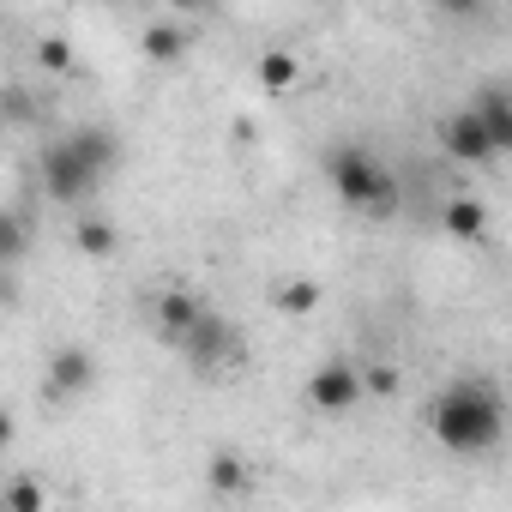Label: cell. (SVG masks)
<instances>
[{"mask_svg": "<svg viewBox=\"0 0 512 512\" xmlns=\"http://www.w3.org/2000/svg\"><path fill=\"white\" fill-rule=\"evenodd\" d=\"M362 380H368V392H374V398H392V392H398V374H392L386 362H380V368H362Z\"/></svg>", "mask_w": 512, "mask_h": 512, "instance_id": "obj_18", "label": "cell"}, {"mask_svg": "<svg viewBox=\"0 0 512 512\" xmlns=\"http://www.w3.org/2000/svg\"><path fill=\"white\" fill-rule=\"evenodd\" d=\"M205 482H211V494H247V458L241 452H211V464H205Z\"/></svg>", "mask_w": 512, "mask_h": 512, "instance_id": "obj_14", "label": "cell"}, {"mask_svg": "<svg viewBox=\"0 0 512 512\" xmlns=\"http://www.w3.org/2000/svg\"><path fill=\"white\" fill-rule=\"evenodd\" d=\"M37 67H43L49 79H67V73H73V43H67V37H43V43H37Z\"/></svg>", "mask_w": 512, "mask_h": 512, "instance_id": "obj_17", "label": "cell"}, {"mask_svg": "<svg viewBox=\"0 0 512 512\" xmlns=\"http://www.w3.org/2000/svg\"><path fill=\"white\" fill-rule=\"evenodd\" d=\"M440 229L452 235V241H488V205L482 199H470V193H458V199H446L440 205Z\"/></svg>", "mask_w": 512, "mask_h": 512, "instance_id": "obj_10", "label": "cell"}, {"mask_svg": "<svg viewBox=\"0 0 512 512\" xmlns=\"http://www.w3.org/2000/svg\"><path fill=\"white\" fill-rule=\"evenodd\" d=\"M428 434L458 452V458H482L506 440V398L488 374H458L440 386V398L428 404Z\"/></svg>", "mask_w": 512, "mask_h": 512, "instance_id": "obj_1", "label": "cell"}, {"mask_svg": "<svg viewBox=\"0 0 512 512\" xmlns=\"http://www.w3.org/2000/svg\"><path fill=\"white\" fill-rule=\"evenodd\" d=\"M91 386H97V356H91L85 344H61V350L49 356V374H43V398L67 404V398H79V392H91Z\"/></svg>", "mask_w": 512, "mask_h": 512, "instance_id": "obj_7", "label": "cell"}, {"mask_svg": "<svg viewBox=\"0 0 512 512\" xmlns=\"http://www.w3.org/2000/svg\"><path fill=\"white\" fill-rule=\"evenodd\" d=\"M187 43H193V31H181V25H145L139 55H145L151 67H175V61L187 55Z\"/></svg>", "mask_w": 512, "mask_h": 512, "instance_id": "obj_11", "label": "cell"}, {"mask_svg": "<svg viewBox=\"0 0 512 512\" xmlns=\"http://www.w3.org/2000/svg\"><path fill=\"white\" fill-rule=\"evenodd\" d=\"M326 175H332L338 205H350V211H362V217H374V223H386V217L398 211V181L386 175V163H380L374 151L338 145V151L326 157Z\"/></svg>", "mask_w": 512, "mask_h": 512, "instance_id": "obj_3", "label": "cell"}, {"mask_svg": "<svg viewBox=\"0 0 512 512\" xmlns=\"http://www.w3.org/2000/svg\"><path fill=\"white\" fill-rule=\"evenodd\" d=\"M0 506L7 512H49V494L31 482V476H19V482H7V494H0Z\"/></svg>", "mask_w": 512, "mask_h": 512, "instance_id": "obj_16", "label": "cell"}, {"mask_svg": "<svg viewBox=\"0 0 512 512\" xmlns=\"http://www.w3.org/2000/svg\"><path fill=\"white\" fill-rule=\"evenodd\" d=\"M440 151L452 157V163H494L500 157V145H494V133L482 127V115L464 103L458 115H446L440 121Z\"/></svg>", "mask_w": 512, "mask_h": 512, "instance_id": "obj_5", "label": "cell"}, {"mask_svg": "<svg viewBox=\"0 0 512 512\" xmlns=\"http://www.w3.org/2000/svg\"><path fill=\"white\" fill-rule=\"evenodd\" d=\"M175 350H181V356H187V362H193L199 374H217L223 362H235V356H241V344H235L229 320H217L211 308H205V320H199V326H193V332H187V338H181Z\"/></svg>", "mask_w": 512, "mask_h": 512, "instance_id": "obj_6", "label": "cell"}, {"mask_svg": "<svg viewBox=\"0 0 512 512\" xmlns=\"http://www.w3.org/2000/svg\"><path fill=\"white\" fill-rule=\"evenodd\" d=\"M253 79H260L272 97H284V91H296V79H302V61H296L290 49H266L260 61H253Z\"/></svg>", "mask_w": 512, "mask_h": 512, "instance_id": "obj_12", "label": "cell"}, {"mask_svg": "<svg viewBox=\"0 0 512 512\" xmlns=\"http://www.w3.org/2000/svg\"><path fill=\"white\" fill-rule=\"evenodd\" d=\"M362 398H368V380H362V368L350 356H332V362H320L308 374V404L320 416H350Z\"/></svg>", "mask_w": 512, "mask_h": 512, "instance_id": "obj_4", "label": "cell"}, {"mask_svg": "<svg viewBox=\"0 0 512 512\" xmlns=\"http://www.w3.org/2000/svg\"><path fill=\"white\" fill-rule=\"evenodd\" d=\"M470 109L482 115V127L494 133V145H500V157L512 151V85L506 79H482L476 91H470Z\"/></svg>", "mask_w": 512, "mask_h": 512, "instance_id": "obj_9", "label": "cell"}, {"mask_svg": "<svg viewBox=\"0 0 512 512\" xmlns=\"http://www.w3.org/2000/svg\"><path fill=\"white\" fill-rule=\"evenodd\" d=\"M272 302H278L290 320H308V314H320V284H314V278H290V284L272 290Z\"/></svg>", "mask_w": 512, "mask_h": 512, "instance_id": "obj_15", "label": "cell"}, {"mask_svg": "<svg viewBox=\"0 0 512 512\" xmlns=\"http://www.w3.org/2000/svg\"><path fill=\"white\" fill-rule=\"evenodd\" d=\"M73 247L85 253V260H115L121 235H115V223H109V217H79V223H73Z\"/></svg>", "mask_w": 512, "mask_h": 512, "instance_id": "obj_13", "label": "cell"}, {"mask_svg": "<svg viewBox=\"0 0 512 512\" xmlns=\"http://www.w3.org/2000/svg\"><path fill=\"white\" fill-rule=\"evenodd\" d=\"M199 320H205V302H199L193 290H163V296L151 302V326H157V338H169V344H181Z\"/></svg>", "mask_w": 512, "mask_h": 512, "instance_id": "obj_8", "label": "cell"}, {"mask_svg": "<svg viewBox=\"0 0 512 512\" xmlns=\"http://www.w3.org/2000/svg\"><path fill=\"white\" fill-rule=\"evenodd\" d=\"M434 7H440L446 19H470V13H482V0H434Z\"/></svg>", "mask_w": 512, "mask_h": 512, "instance_id": "obj_19", "label": "cell"}, {"mask_svg": "<svg viewBox=\"0 0 512 512\" xmlns=\"http://www.w3.org/2000/svg\"><path fill=\"white\" fill-rule=\"evenodd\" d=\"M121 163V139L115 127H73L61 139L43 145V187L55 205H79L85 193H97V181Z\"/></svg>", "mask_w": 512, "mask_h": 512, "instance_id": "obj_2", "label": "cell"}]
</instances>
